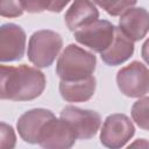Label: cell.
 <instances>
[{
    "label": "cell",
    "instance_id": "obj_20",
    "mask_svg": "<svg viewBox=\"0 0 149 149\" xmlns=\"http://www.w3.org/2000/svg\"><path fill=\"white\" fill-rule=\"evenodd\" d=\"M141 56H142L143 61L149 65V38H147V40H146V42L142 44Z\"/></svg>",
    "mask_w": 149,
    "mask_h": 149
},
{
    "label": "cell",
    "instance_id": "obj_10",
    "mask_svg": "<svg viewBox=\"0 0 149 149\" xmlns=\"http://www.w3.org/2000/svg\"><path fill=\"white\" fill-rule=\"evenodd\" d=\"M54 115L51 111L45 108H33L24 112L16 123L20 137L27 143L36 144L41 128Z\"/></svg>",
    "mask_w": 149,
    "mask_h": 149
},
{
    "label": "cell",
    "instance_id": "obj_5",
    "mask_svg": "<svg viewBox=\"0 0 149 149\" xmlns=\"http://www.w3.org/2000/svg\"><path fill=\"white\" fill-rule=\"evenodd\" d=\"M77 140V135L71 125L64 119L50 118L41 128L37 144L45 149H69Z\"/></svg>",
    "mask_w": 149,
    "mask_h": 149
},
{
    "label": "cell",
    "instance_id": "obj_9",
    "mask_svg": "<svg viewBox=\"0 0 149 149\" xmlns=\"http://www.w3.org/2000/svg\"><path fill=\"white\" fill-rule=\"evenodd\" d=\"M26 33L15 23H3L0 27V61L1 63L20 61L24 55Z\"/></svg>",
    "mask_w": 149,
    "mask_h": 149
},
{
    "label": "cell",
    "instance_id": "obj_15",
    "mask_svg": "<svg viewBox=\"0 0 149 149\" xmlns=\"http://www.w3.org/2000/svg\"><path fill=\"white\" fill-rule=\"evenodd\" d=\"M71 0H21L23 9L28 13H61Z\"/></svg>",
    "mask_w": 149,
    "mask_h": 149
},
{
    "label": "cell",
    "instance_id": "obj_21",
    "mask_svg": "<svg viewBox=\"0 0 149 149\" xmlns=\"http://www.w3.org/2000/svg\"><path fill=\"white\" fill-rule=\"evenodd\" d=\"M128 147H129V148H130V147H140V148L146 147V148H149V142H148L146 139H139L137 141H135L134 143L129 144Z\"/></svg>",
    "mask_w": 149,
    "mask_h": 149
},
{
    "label": "cell",
    "instance_id": "obj_17",
    "mask_svg": "<svg viewBox=\"0 0 149 149\" xmlns=\"http://www.w3.org/2000/svg\"><path fill=\"white\" fill-rule=\"evenodd\" d=\"M111 16H119L128 8L134 7L137 0H92Z\"/></svg>",
    "mask_w": 149,
    "mask_h": 149
},
{
    "label": "cell",
    "instance_id": "obj_4",
    "mask_svg": "<svg viewBox=\"0 0 149 149\" xmlns=\"http://www.w3.org/2000/svg\"><path fill=\"white\" fill-rule=\"evenodd\" d=\"M116 84L126 97L141 98L149 93V69L141 62L134 61L118 71Z\"/></svg>",
    "mask_w": 149,
    "mask_h": 149
},
{
    "label": "cell",
    "instance_id": "obj_16",
    "mask_svg": "<svg viewBox=\"0 0 149 149\" xmlns=\"http://www.w3.org/2000/svg\"><path fill=\"white\" fill-rule=\"evenodd\" d=\"M133 121L144 130H149V97H141L132 106Z\"/></svg>",
    "mask_w": 149,
    "mask_h": 149
},
{
    "label": "cell",
    "instance_id": "obj_2",
    "mask_svg": "<svg viewBox=\"0 0 149 149\" xmlns=\"http://www.w3.org/2000/svg\"><path fill=\"white\" fill-rule=\"evenodd\" d=\"M97 65L94 54L77 44H69L56 63V74L61 80H79L93 74Z\"/></svg>",
    "mask_w": 149,
    "mask_h": 149
},
{
    "label": "cell",
    "instance_id": "obj_13",
    "mask_svg": "<svg viewBox=\"0 0 149 149\" xmlns=\"http://www.w3.org/2000/svg\"><path fill=\"white\" fill-rule=\"evenodd\" d=\"M134 54V41H132L119 27H115V35L111 45L100 54L102 62L109 66L123 64Z\"/></svg>",
    "mask_w": 149,
    "mask_h": 149
},
{
    "label": "cell",
    "instance_id": "obj_18",
    "mask_svg": "<svg viewBox=\"0 0 149 149\" xmlns=\"http://www.w3.org/2000/svg\"><path fill=\"white\" fill-rule=\"evenodd\" d=\"M23 10L21 0H1L0 14L3 17H19L23 14Z\"/></svg>",
    "mask_w": 149,
    "mask_h": 149
},
{
    "label": "cell",
    "instance_id": "obj_7",
    "mask_svg": "<svg viewBox=\"0 0 149 149\" xmlns=\"http://www.w3.org/2000/svg\"><path fill=\"white\" fill-rule=\"evenodd\" d=\"M114 35L115 26L107 20L99 19L73 31V36L79 44L87 47L98 54H101L111 45Z\"/></svg>",
    "mask_w": 149,
    "mask_h": 149
},
{
    "label": "cell",
    "instance_id": "obj_11",
    "mask_svg": "<svg viewBox=\"0 0 149 149\" xmlns=\"http://www.w3.org/2000/svg\"><path fill=\"white\" fill-rule=\"evenodd\" d=\"M119 28L132 41H141L149 31V12L143 7L128 8L120 15Z\"/></svg>",
    "mask_w": 149,
    "mask_h": 149
},
{
    "label": "cell",
    "instance_id": "obj_8",
    "mask_svg": "<svg viewBox=\"0 0 149 149\" xmlns=\"http://www.w3.org/2000/svg\"><path fill=\"white\" fill-rule=\"evenodd\" d=\"M61 118L71 125L79 140L92 139L101 126V118L97 112L76 106H65L61 112Z\"/></svg>",
    "mask_w": 149,
    "mask_h": 149
},
{
    "label": "cell",
    "instance_id": "obj_1",
    "mask_svg": "<svg viewBox=\"0 0 149 149\" xmlns=\"http://www.w3.org/2000/svg\"><path fill=\"white\" fill-rule=\"evenodd\" d=\"M0 98L12 101H29L40 97L47 84L44 73L38 68L21 64L0 66Z\"/></svg>",
    "mask_w": 149,
    "mask_h": 149
},
{
    "label": "cell",
    "instance_id": "obj_12",
    "mask_svg": "<svg viewBox=\"0 0 149 149\" xmlns=\"http://www.w3.org/2000/svg\"><path fill=\"white\" fill-rule=\"evenodd\" d=\"M99 19V10L91 0H73L65 12V24L71 31H76Z\"/></svg>",
    "mask_w": 149,
    "mask_h": 149
},
{
    "label": "cell",
    "instance_id": "obj_3",
    "mask_svg": "<svg viewBox=\"0 0 149 149\" xmlns=\"http://www.w3.org/2000/svg\"><path fill=\"white\" fill-rule=\"evenodd\" d=\"M63 48L61 35L54 30L35 31L28 42V59L36 68H49Z\"/></svg>",
    "mask_w": 149,
    "mask_h": 149
},
{
    "label": "cell",
    "instance_id": "obj_14",
    "mask_svg": "<svg viewBox=\"0 0 149 149\" xmlns=\"http://www.w3.org/2000/svg\"><path fill=\"white\" fill-rule=\"evenodd\" d=\"M97 87L94 76H90L79 80H61L59 93L61 97L68 102H84L90 100Z\"/></svg>",
    "mask_w": 149,
    "mask_h": 149
},
{
    "label": "cell",
    "instance_id": "obj_6",
    "mask_svg": "<svg viewBox=\"0 0 149 149\" xmlns=\"http://www.w3.org/2000/svg\"><path fill=\"white\" fill-rule=\"evenodd\" d=\"M135 127L126 114L115 113L108 115L100 130V142L106 148L120 149L134 136Z\"/></svg>",
    "mask_w": 149,
    "mask_h": 149
},
{
    "label": "cell",
    "instance_id": "obj_19",
    "mask_svg": "<svg viewBox=\"0 0 149 149\" xmlns=\"http://www.w3.org/2000/svg\"><path fill=\"white\" fill-rule=\"evenodd\" d=\"M16 136L14 129L10 125L5 122L0 123V148L1 149H12L15 147Z\"/></svg>",
    "mask_w": 149,
    "mask_h": 149
}]
</instances>
